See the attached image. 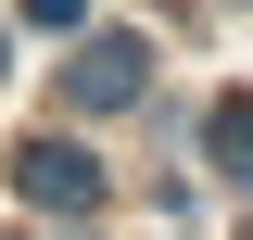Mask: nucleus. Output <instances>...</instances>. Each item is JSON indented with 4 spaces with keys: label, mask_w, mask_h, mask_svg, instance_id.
<instances>
[{
    "label": "nucleus",
    "mask_w": 253,
    "mask_h": 240,
    "mask_svg": "<svg viewBox=\"0 0 253 240\" xmlns=\"http://www.w3.org/2000/svg\"><path fill=\"white\" fill-rule=\"evenodd\" d=\"M26 190H38V202H89V164H76V152H38Z\"/></svg>",
    "instance_id": "obj_1"
},
{
    "label": "nucleus",
    "mask_w": 253,
    "mask_h": 240,
    "mask_svg": "<svg viewBox=\"0 0 253 240\" xmlns=\"http://www.w3.org/2000/svg\"><path fill=\"white\" fill-rule=\"evenodd\" d=\"M215 139H228V177H253V114H228Z\"/></svg>",
    "instance_id": "obj_2"
}]
</instances>
